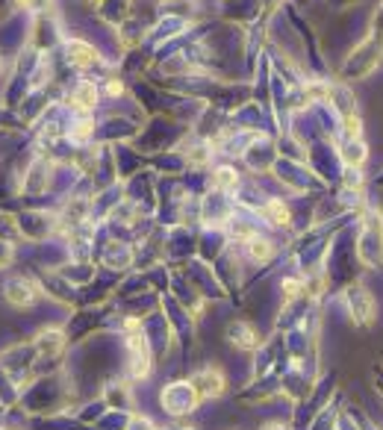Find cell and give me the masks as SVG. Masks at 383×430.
Wrapping results in <instances>:
<instances>
[{
  "label": "cell",
  "mask_w": 383,
  "mask_h": 430,
  "mask_svg": "<svg viewBox=\"0 0 383 430\" xmlns=\"http://www.w3.org/2000/svg\"><path fill=\"white\" fill-rule=\"evenodd\" d=\"M71 136H74V139H77V142H86V139H89V136H92V121H89V118H83V121H77V127L71 130Z\"/></svg>",
  "instance_id": "30bf717a"
},
{
  "label": "cell",
  "mask_w": 383,
  "mask_h": 430,
  "mask_svg": "<svg viewBox=\"0 0 383 430\" xmlns=\"http://www.w3.org/2000/svg\"><path fill=\"white\" fill-rule=\"evenodd\" d=\"M259 430H289L284 421H266L263 427H259Z\"/></svg>",
  "instance_id": "4fadbf2b"
},
{
  "label": "cell",
  "mask_w": 383,
  "mask_h": 430,
  "mask_svg": "<svg viewBox=\"0 0 383 430\" xmlns=\"http://www.w3.org/2000/svg\"><path fill=\"white\" fill-rule=\"evenodd\" d=\"M227 339H230L236 348H242V351H251V348L257 345V333H254V327H251V324H245V321L230 324Z\"/></svg>",
  "instance_id": "5b68a950"
},
{
  "label": "cell",
  "mask_w": 383,
  "mask_h": 430,
  "mask_svg": "<svg viewBox=\"0 0 383 430\" xmlns=\"http://www.w3.org/2000/svg\"><path fill=\"white\" fill-rule=\"evenodd\" d=\"M248 253H251V260L263 263V260H269V257H271V242H269V239H263V236H254V239L248 242Z\"/></svg>",
  "instance_id": "ba28073f"
},
{
  "label": "cell",
  "mask_w": 383,
  "mask_h": 430,
  "mask_svg": "<svg viewBox=\"0 0 383 430\" xmlns=\"http://www.w3.org/2000/svg\"><path fill=\"white\" fill-rule=\"evenodd\" d=\"M284 292H286V298L301 295V280H284Z\"/></svg>",
  "instance_id": "7c38bea8"
},
{
  "label": "cell",
  "mask_w": 383,
  "mask_h": 430,
  "mask_svg": "<svg viewBox=\"0 0 383 430\" xmlns=\"http://www.w3.org/2000/svg\"><path fill=\"white\" fill-rule=\"evenodd\" d=\"M36 298H38V289L30 280H15V283L6 286V301L12 307H30Z\"/></svg>",
  "instance_id": "7a4b0ae2"
},
{
  "label": "cell",
  "mask_w": 383,
  "mask_h": 430,
  "mask_svg": "<svg viewBox=\"0 0 383 430\" xmlns=\"http://www.w3.org/2000/svg\"><path fill=\"white\" fill-rule=\"evenodd\" d=\"M107 92L109 94H121V92H124V86H121L118 80H112V83H107Z\"/></svg>",
  "instance_id": "5bb4252c"
},
{
  "label": "cell",
  "mask_w": 383,
  "mask_h": 430,
  "mask_svg": "<svg viewBox=\"0 0 383 430\" xmlns=\"http://www.w3.org/2000/svg\"><path fill=\"white\" fill-rule=\"evenodd\" d=\"M266 215H269V221L277 224V227H286L292 221V212H289V206L284 201H269L266 204Z\"/></svg>",
  "instance_id": "52a82bcc"
},
{
  "label": "cell",
  "mask_w": 383,
  "mask_h": 430,
  "mask_svg": "<svg viewBox=\"0 0 383 430\" xmlns=\"http://www.w3.org/2000/svg\"><path fill=\"white\" fill-rule=\"evenodd\" d=\"M215 183H218V186H233V183H236V171H230V168L215 171Z\"/></svg>",
  "instance_id": "8fae6325"
},
{
  "label": "cell",
  "mask_w": 383,
  "mask_h": 430,
  "mask_svg": "<svg viewBox=\"0 0 383 430\" xmlns=\"http://www.w3.org/2000/svg\"><path fill=\"white\" fill-rule=\"evenodd\" d=\"M65 53H68V62H71L74 68H80V71L97 62V50H95L92 45H86V42H77V38H74V42H68V50H65Z\"/></svg>",
  "instance_id": "3957f363"
},
{
  "label": "cell",
  "mask_w": 383,
  "mask_h": 430,
  "mask_svg": "<svg viewBox=\"0 0 383 430\" xmlns=\"http://www.w3.org/2000/svg\"><path fill=\"white\" fill-rule=\"evenodd\" d=\"M71 104H74L80 112L95 109V104H97V89H95V83L80 80L77 89H74V94H71Z\"/></svg>",
  "instance_id": "277c9868"
},
{
  "label": "cell",
  "mask_w": 383,
  "mask_h": 430,
  "mask_svg": "<svg viewBox=\"0 0 383 430\" xmlns=\"http://www.w3.org/2000/svg\"><path fill=\"white\" fill-rule=\"evenodd\" d=\"M192 389L198 392V398H218L225 392V375L218 368H204L192 377Z\"/></svg>",
  "instance_id": "6da1fadb"
},
{
  "label": "cell",
  "mask_w": 383,
  "mask_h": 430,
  "mask_svg": "<svg viewBox=\"0 0 383 430\" xmlns=\"http://www.w3.org/2000/svg\"><path fill=\"white\" fill-rule=\"evenodd\" d=\"M360 133H362V121H360V115H345L342 118V136H345L348 142H357L360 139Z\"/></svg>",
  "instance_id": "9c48e42d"
},
{
  "label": "cell",
  "mask_w": 383,
  "mask_h": 430,
  "mask_svg": "<svg viewBox=\"0 0 383 430\" xmlns=\"http://www.w3.org/2000/svg\"><path fill=\"white\" fill-rule=\"evenodd\" d=\"M366 148H362V142L357 139V142H348L345 148H342V160H345V165L348 168H360L362 162H366Z\"/></svg>",
  "instance_id": "8992f818"
}]
</instances>
